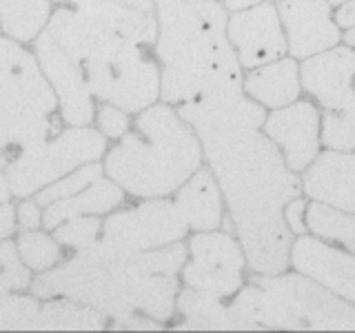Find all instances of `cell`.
Returning <instances> with one entry per match:
<instances>
[{"label":"cell","instance_id":"6da1fadb","mask_svg":"<svg viewBox=\"0 0 355 333\" xmlns=\"http://www.w3.org/2000/svg\"><path fill=\"white\" fill-rule=\"evenodd\" d=\"M175 109L202 144L249 269L260 275L286 271L293 233L284 207L302 194V180L262 131L266 109L242 89L209 94Z\"/></svg>","mask_w":355,"mask_h":333},{"label":"cell","instance_id":"7a4b0ae2","mask_svg":"<svg viewBox=\"0 0 355 333\" xmlns=\"http://www.w3.org/2000/svg\"><path fill=\"white\" fill-rule=\"evenodd\" d=\"M184 260V240L151 251H122L96 240L33 275L29 291L40 300L71 298L103 314L114 329H162L175 316Z\"/></svg>","mask_w":355,"mask_h":333},{"label":"cell","instance_id":"3957f363","mask_svg":"<svg viewBox=\"0 0 355 333\" xmlns=\"http://www.w3.org/2000/svg\"><path fill=\"white\" fill-rule=\"evenodd\" d=\"M153 58L160 100L173 107L242 89V67L227 36L229 11L218 0H153Z\"/></svg>","mask_w":355,"mask_h":333},{"label":"cell","instance_id":"277c9868","mask_svg":"<svg viewBox=\"0 0 355 333\" xmlns=\"http://www.w3.org/2000/svg\"><path fill=\"white\" fill-rule=\"evenodd\" d=\"M202 158L193 127L173 105L158 100L138 111L125 136L109 144L103 166L133 200L171 198Z\"/></svg>","mask_w":355,"mask_h":333},{"label":"cell","instance_id":"5b68a950","mask_svg":"<svg viewBox=\"0 0 355 333\" xmlns=\"http://www.w3.org/2000/svg\"><path fill=\"white\" fill-rule=\"evenodd\" d=\"M233 329L353 331L355 307L302 273L255 275L229 305Z\"/></svg>","mask_w":355,"mask_h":333},{"label":"cell","instance_id":"8992f818","mask_svg":"<svg viewBox=\"0 0 355 333\" xmlns=\"http://www.w3.org/2000/svg\"><path fill=\"white\" fill-rule=\"evenodd\" d=\"M109 140L94 125L60 127L40 142L11 153L5 176L14 200L38 194L87 162L103 160Z\"/></svg>","mask_w":355,"mask_h":333},{"label":"cell","instance_id":"52a82bcc","mask_svg":"<svg viewBox=\"0 0 355 333\" xmlns=\"http://www.w3.org/2000/svg\"><path fill=\"white\" fill-rule=\"evenodd\" d=\"M247 258L238 238L229 229L191 231L180 284L218 300L233 298L244 284Z\"/></svg>","mask_w":355,"mask_h":333},{"label":"cell","instance_id":"ba28073f","mask_svg":"<svg viewBox=\"0 0 355 333\" xmlns=\"http://www.w3.org/2000/svg\"><path fill=\"white\" fill-rule=\"evenodd\" d=\"M187 236L189 227L171 198H144L103 216L98 240L122 251H151Z\"/></svg>","mask_w":355,"mask_h":333},{"label":"cell","instance_id":"9c48e42d","mask_svg":"<svg viewBox=\"0 0 355 333\" xmlns=\"http://www.w3.org/2000/svg\"><path fill=\"white\" fill-rule=\"evenodd\" d=\"M40 69L47 78L58 100V116L62 125L69 127H89L94 122L96 100L89 94L87 83L78 69L76 60L67 53L58 42L40 31L29 44Z\"/></svg>","mask_w":355,"mask_h":333},{"label":"cell","instance_id":"30bf717a","mask_svg":"<svg viewBox=\"0 0 355 333\" xmlns=\"http://www.w3.org/2000/svg\"><path fill=\"white\" fill-rule=\"evenodd\" d=\"M227 36L242 69H253L286 53V36L271 0L233 11L227 20Z\"/></svg>","mask_w":355,"mask_h":333},{"label":"cell","instance_id":"8fae6325","mask_svg":"<svg viewBox=\"0 0 355 333\" xmlns=\"http://www.w3.org/2000/svg\"><path fill=\"white\" fill-rule=\"evenodd\" d=\"M300 85L324 111L355 116V49L349 44H336L309 56L300 67Z\"/></svg>","mask_w":355,"mask_h":333},{"label":"cell","instance_id":"7c38bea8","mask_svg":"<svg viewBox=\"0 0 355 333\" xmlns=\"http://www.w3.org/2000/svg\"><path fill=\"white\" fill-rule=\"evenodd\" d=\"M291 171H304L320 153V114L309 100H293L291 105L273 109L262 122Z\"/></svg>","mask_w":355,"mask_h":333},{"label":"cell","instance_id":"4fadbf2b","mask_svg":"<svg viewBox=\"0 0 355 333\" xmlns=\"http://www.w3.org/2000/svg\"><path fill=\"white\" fill-rule=\"evenodd\" d=\"M275 7L291 58L304 60L340 42L342 33L327 0H277Z\"/></svg>","mask_w":355,"mask_h":333},{"label":"cell","instance_id":"5bb4252c","mask_svg":"<svg viewBox=\"0 0 355 333\" xmlns=\"http://www.w3.org/2000/svg\"><path fill=\"white\" fill-rule=\"evenodd\" d=\"M288 262L311 280H315L336 296L355 302V255L331 247L324 240L300 233L293 240Z\"/></svg>","mask_w":355,"mask_h":333},{"label":"cell","instance_id":"9a60e30c","mask_svg":"<svg viewBox=\"0 0 355 333\" xmlns=\"http://www.w3.org/2000/svg\"><path fill=\"white\" fill-rule=\"evenodd\" d=\"M306 196L355 214V153L324 151L304 169Z\"/></svg>","mask_w":355,"mask_h":333},{"label":"cell","instance_id":"2e32d148","mask_svg":"<svg viewBox=\"0 0 355 333\" xmlns=\"http://www.w3.org/2000/svg\"><path fill=\"white\" fill-rule=\"evenodd\" d=\"M171 200L178 211H180L182 220L187 222L189 233L222 227V220H225V198H222L220 185L209 166H198L175 189Z\"/></svg>","mask_w":355,"mask_h":333},{"label":"cell","instance_id":"e0dca14e","mask_svg":"<svg viewBox=\"0 0 355 333\" xmlns=\"http://www.w3.org/2000/svg\"><path fill=\"white\" fill-rule=\"evenodd\" d=\"M242 92L264 109L291 105L302 92L297 60L282 56L277 60L247 69V76H242Z\"/></svg>","mask_w":355,"mask_h":333},{"label":"cell","instance_id":"ac0fdd59","mask_svg":"<svg viewBox=\"0 0 355 333\" xmlns=\"http://www.w3.org/2000/svg\"><path fill=\"white\" fill-rule=\"evenodd\" d=\"M127 194L122 191V187L116 185L107 173H103L87 185L83 191H78L69 198L55 200V203L42 207V229H55L60 222L78 218V216H107L111 211H116L127 203Z\"/></svg>","mask_w":355,"mask_h":333},{"label":"cell","instance_id":"d6986e66","mask_svg":"<svg viewBox=\"0 0 355 333\" xmlns=\"http://www.w3.org/2000/svg\"><path fill=\"white\" fill-rule=\"evenodd\" d=\"M53 11L51 0H0V33L31 44Z\"/></svg>","mask_w":355,"mask_h":333},{"label":"cell","instance_id":"ffe728a7","mask_svg":"<svg viewBox=\"0 0 355 333\" xmlns=\"http://www.w3.org/2000/svg\"><path fill=\"white\" fill-rule=\"evenodd\" d=\"M175 314L180 316L175 329H233L229 307L218 298L180 287L175 298Z\"/></svg>","mask_w":355,"mask_h":333},{"label":"cell","instance_id":"44dd1931","mask_svg":"<svg viewBox=\"0 0 355 333\" xmlns=\"http://www.w3.org/2000/svg\"><path fill=\"white\" fill-rule=\"evenodd\" d=\"M109 322L96 309L76 302L71 298L42 300L36 329H107Z\"/></svg>","mask_w":355,"mask_h":333},{"label":"cell","instance_id":"7402d4cb","mask_svg":"<svg viewBox=\"0 0 355 333\" xmlns=\"http://www.w3.org/2000/svg\"><path fill=\"white\" fill-rule=\"evenodd\" d=\"M306 227L322 240L342 244L355 255V214L327 203H311L306 209Z\"/></svg>","mask_w":355,"mask_h":333},{"label":"cell","instance_id":"603a6c76","mask_svg":"<svg viewBox=\"0 0 355 333\" xmlns=\"http://www.w3.org/2000/svg\"><path fill=\"white\" fill-rule=\"evenodd\" d=\"M14 242H16L20 260L25 262V266L33 275L53 269V266L60 264L67 255L62 244L53 238V233L42 227L18 231L14 236Z\"/></svg>","mask_w":355,"mask_h":333},{"label":"cell","instance_id":"cb8c5ba5","mask_svg":"<svg viewBox=\"0 0 355 333\" xmlns=\"http://www.w3.org/2000/svg\"><path fill=\"white\" fill-rule=\"evenodd\" d=\"M105 173V166L103 160H96V162H87L78 169L69 171L67 176H62L60 180H55L51 185H47L44 189H40L38 194H33V198L38 200L40 207H47L55 200H62V198H69L78 191H83L87 185H92L94 180H98L100 176Z\"/></svg>","mask_w":355,"mask_h":333},{"label":"cell","instance_id":"d4e9b609","mask_svg":"<svg viewBox=\"0 0 355 333\" xmlns=\"http://www.w3.org/2000/svg\"><path fill=\"white\" fill-rule=\"evenodd\" d=\"M31 280L33 273L20 260L14 238L0 240V300L11 293L29 291Z\"/></svg>","mask_w":355,"mask_h":333},{"label":"cell","instance_id":"484cf974","mask_svg":"<svg viewBox=\"0 0 355 333\" xmlns=\"http://www.w3.org/2000/svg\"><path fill=\"white\" fill-rule=\"evenodd\" d=\"M42 300L31 291L11 293L0 300V329H36Z\"/></svg>","mask_w":355,"mask_h":333},{"label":"cell","instance_id":"4316f807","mask_svg":"<svg viewBox=\"0 0 355 333\" xmlns=\"http://www.w3.org/2000/svg\"><path fill=\"white\" fill-rule=\"evenodd\" d=\"M100 227H103V218L100 216H78L60 222L58 227L51 229V233L62 244V249L71 253L94 244L100 238Z\"/></svg>","mask_w":355,"mask_h":333},{"label":"cell","instance_id":"83f0119b","mask_svg":"<svg viewBox=\"0 0 355 333\" xmlns=\"http://www.w3.org/2000/svg\"><path fill=\"white\" fill-rule=\"evenodd\" d=\"M322 144L333 151L355 149V116L344 111H324L322 116Z\"/></svg>","mask_w":355,"mask_h":333},{"label":"cell","instance_id":"f1b7e54d","mask_svg":"<svg viewBox=\"0 0 355 333\" xmlns=\"http://www.w3.org/2000/svg\"><path fill=\"white\" fill-rule=\"evenodd\" d=\"M131 122H133V114H129V111H125L122 107L111 105V103H96L92 125L103 133L109 142L125 136L131 127Z\"/></svg>","mask_w":355,"mask_h":333},{"label":"cell","instance_id":"f546056e","mask_svg":"<svg viewBox=\"0 0 355 333\" xmlns=\"http://www.w3.org/2000/svg\"><path fill=\"white\" fill-rule=\"evenodd\" d=\"M16 220H18V231L25 229H40L42 227V207L33 196L18 198L16 203Z\"/></svg>","mask_w":355,"mask_h":333},{"label":"cell","instance_id":"4dcf8cb0","mask_svg":"<svg viewBox=\"0 0 355 333\" xmlns=\"http://www.w3.org/2000/svg\"><path fill=\"white\" fill-rule=\"evenodd\" d=\"M333 20H336L338 27L347 29L344 31V42L355 49V0H347L344 5H340Z\"/></svg>","mask_w":355,"mask_h":333},{"label":"cell","instance_id":"1f68e13d","mask_svg":"<svg viewBox=\"0 0 355 333\" xmlns=\"http://www.w3.org/2000/svg\"><path fill=\"white\" fill-rule=\"evenodd\" d=\"M304 209H306V203L302 198L288 200L286 207H284V220H286V225H288V229H291L293 236H300V233L306 231V222L302 220Z\"/></svg>","mask_w":355,"mask_h":333},{"label":"cell","instance_id":"d6a6232c","mask_svg":"<svg viewBox=\"0 0 355 333\" xmlns=\"http://www.w3.org/2000/svg\"><path fill=\"white\" fill-rule=\"evenodd\" d=\"M18 233V220H16V203H0V240L14 238Z\"/></svg>","mask_w":355,"mask_h":333},{"label":"cell","instance_id":"836d02e7","mask_svg":"<svg viewBox=\"0 0 355 333\" xmlns=\"http://www.w3.org/2000/svg\"><path fill=\"white\" fill-rule=\"evenodd\" d=\"M218 3L225 7L229 14H233V11H240V9H247V7H253L262 3V0H218Z\"/></svg>","mask_w":355,"mask_h":333},{"label":"cell","instance_id":"e575fe53","mask_svg":"<svg viewBox=\"0 0 355 333\" xmlns=\"http://www.w3.org/2000/svg\"><path fill=\"white\" fill-rule=\"evenodd\" d=\"M7 200H14V196H11V189H9L5 171L0 169V203H7Z\"/></svg>","mask_w":355,"mask_h":333},{"label":"cell","instance_id":"d590c367","mask_svg":"<svg viewBox=\"0 0 355 333\" xmlns=\"http://www.w3.org/2000/svg\"><path fill=\"white\" fill-rule=\"evenodd\" d=\"M327 3H329L331 7H340V5L347 3V0H327Z\"/></svg>","mask_w":355,"mask_h":333},{"label":"cell","instance_id":"8d00e7d4","mask_svg":"<svg viewBox=\"0 0 355 333\" xmlns=\"http://www.w3.org/2000/svg\"><path fill=\"white\" fill-rule=\"evenodd\" d=\"M271 3H275V0H271Z\"/></svg>","mask_w":355,"mask_h":333}]
</instances>
